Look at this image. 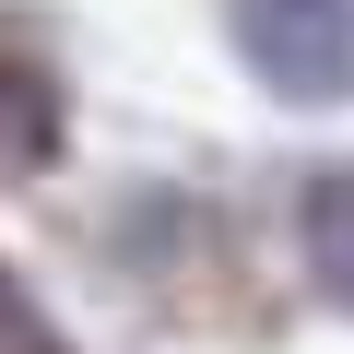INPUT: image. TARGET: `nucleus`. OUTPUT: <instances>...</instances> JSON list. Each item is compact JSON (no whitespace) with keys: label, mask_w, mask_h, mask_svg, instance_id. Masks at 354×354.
Returning a JSON list of instances; mask_svg holds the SVG:
<instances>
[{"label":"nucleus","mask_w":354,"mask_h":354,"mask_svg":"<svg viewBox=\"0 0 354 354\" xmlns=\"http://www.w3.org/2000/svg\"><path fill=\"white\" fill-rule=\"evenodd\" d=\"M236 48L260 59L272 95L330 106L354 95V0H236Z\"/></svg>","instance_id":"f257e3e1"},{"label":"nucleus","mask_w":354,"mask_h":354,"mask_svg":"<svg viewBox=\"0 0 354 354\" xmlns=\"http://www.w3.org/2000/svg\"><path fill=\"white\" fill-rule=\"evenodd\" d=\"M48 130H59L48 71H36L24 48H0V177H12V165H36V153H48Z\"/></svg>","instance_id":"f03ea898"},{"label":"nucleus","mask_w":354,"mask_h":354,"mask_svg":"<svg viewBox=\"0 0 354 354\" xmlns=\"http://www.w3.org/2000/svg\"><path fill=\"white\" fill-rule=\"evenodd\" d=\"M307 272H319V295L354 307V177H319L307 189Z\"/></svg>","instance_id":"7ed1b4c3"}]
</instances>
